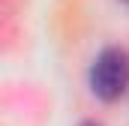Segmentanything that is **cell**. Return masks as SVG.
<instances>
[{"label": "cell", "mask_w": 129, "mask_h": 126, "mask_svg": "<svg viewBox=\"0 0 129 126\" xmlns=\"http://www.w3.org/2000/svg\"><path fill=\"white\" fill-rule=\"evenodd\" d=\"M129 87V51L126 48H105L90 66V90L102 102H114Z\"/></svg>", "instance_id": "obj_1"}, {"label": "cell", "mask_w": 129, "mask_h": 126, "mask_svg": "<svg viewBox=\"0 0 129 126\" xmlns=\"http://www.w3.org/2000/svg\"><path fill=\"white\" fill-rule=\"evenodd\" d=\"M81 126H99V123H93V120H90V123H81Z\"/></svg>", "instance_id": "obj_2"}, {"label": "cell", "mask_w": 129, "mask_h": 126, "mask_svg": "<svg viewBox=\"0 0 129 126\" xmlns=\"http://www.w3.org/2000/svg\"><path fill=\"white\" fill-rule=\"evenodd\" d=\"M123 3H126V6H129V0H123Z\"/></svg>", "instance_id": "obj_3"}]
</instances>
